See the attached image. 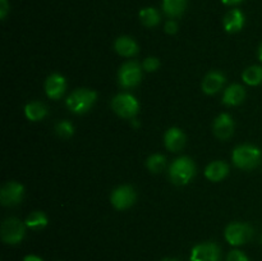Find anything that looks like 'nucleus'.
Here are the masks:
<instances>
[{"label":"nucleus","mask_w":262,"mask_h":261,"mask_svg":"<svg viewBox=\"0 0 262 261\" xmlns=\"http://www.w3.org/2000/svg\"><path fill=\"white\" fill-rule=\"evenodd\" d=\"M232 159L235 166L250 170L260 165L262 151L253 145H241L233 150Z\"/></svg>","instance_id":"obj_1"},{"label":"nucleus","mask_w":262,"mask_h":261,"mask_svg":"<svg viewBox=\"0 0 262 261\" xmlns=\"http://www.w3.org/2000/svg\"><path fill=\"white\" fill-rule=\"evenodd\" d=\"M96 100V91L90 89H78L67 97L66 105L74 114H84L94 106Z\"/></svg>","instance_id":"obj_2"},{"label":"nucleus","mask_w":262,"mask_h":261,"mask_svg":"<svg viewBox=\"0 0 262 261\" xmlns=\"http://www.w3.org/2000/svg\"><path fill=\"white\" fill-rule=\"evenodd\" d=\"M194 173H196V166H194L193 160L188 156H181V158L176 159L169 169L171 182L178 186H184V184L189 183L194 177Z\"/></svg>","instance_id":"obj_3"},{"label":"nucleus","mask_w":262,"mask_h":261,"mask_svg":"<svg viewBox=\"0 0 262 261\" xmlns=\"http://www.w3.org/2000/svg\"><path fill=\"white\" fill-rule=\"evenodd\" d=\"M112 107L119 117L133 119L140 112V102L133 95L119 94L112 100Z\"/></svg>","instance_id":"obj_4"},{"label":"nucleus","mask_w":262,"mask_h":261,"mask_svg":"<svg viewBox=\"0 0 262 261\" xmlns=\"http://www.w3.org/2000/svg\"><path fill=\"white\" fill-rule=\"evenodd\" d=\"M2 240L8 245H17L25 238L26 223L17 217H7L2 224Z\"/></svg>","instance_id":"obj_5"},{"label":"nucleus","mask_w":262,"mask_h":261,"mask_svg":"<svg viewBox=\"0 0 262 261\" xmlns=\"http://www.w3.org/2000/svg\"><path fill=\"white\" fill-rule=\"evenodd\" d=\"M118 79H119L120 86L124 89L136 87L142 79V67L137 61H127L120 67L118 72Z\"/></svg>","instance_id":"obj_6"},{"label":"nucleus","mask_w":262,"mask_h":261,"mask_svg":"<svg viewBox=\"0 0 262 261\" xmlns=\"http://www.w3.org/2000/svg\"><path fill=\"white\" fill-rule=\"evenodd\" d=\"M253 229L247 223H230L225 229V238L232 246H242L252 238Z\"/></svg>","instance_id":"obj_7"},{"label":"nucleus","mask_w":262,"mask_h":261,"mask_svg":"<svg viewBox=\"0 0 262 261\" xmlns=\"http://www.w3.org/2000/svg\"><path fill=\"white\" fill-rule=\"evenodd\" d=\"M23 196H25V187L15 181L7 182L0 189V202L3 206H17L22 202Z\"/></svg>","instance_id":"obj_8"},{"label":"nucleus","mask_w":262,"mask_h":261,"mask_svg":"<svg viewBox=\"0 0 262 261\" xmlns=\"http://www.w3.org/2000/svg\"><path fill=\"white\" fill-rule=\"evenodd\" d=\"M137 200V193L130 186H119L112 192L110 202L117 210H127L133 206Z\"/></svg>","instance_id":"obj_9"},{"label":"nucleus","mask_w":262,"mask_h":261,"mask_svg":"<svg viewBox=\"0 0 262 261\" xmlns=\"http://www.w3.org/2000/svg\"><path fill=\"white\" fill-rule=\"evenodd\" d=\"M189 261H222V250L214 242H205L192 248Z\"/></svg>","instance_id":"obj_10"},{"label":"nucleus","mask_w":262,"mask_h":261,"mask_svg":"<svg viewBox=\"0 0 262 261\" xmlns=\"http://www.w3.org/2000/svg\"><path fill=\"white\" fill-rule=\"evenodd\" d=\"M67 90V81L61 74L53 73L46 78L45 92L49 99L59 100Z\"/></svg>","instance_id":"obj_11"},{"label":"nucleus","mask_w":262,"mask_h":261,"mask_svg":"<svg viewBox=\"0 0 262 261\" xmlns=\"http://www.w3.org/2000/svg\"><path fill=\"white\" fill-rule=\"evenodd\" d=\"M234 120L227 113L220 114L216 119L214 120L212 124V129H214V135L216 136L219 140H228L234 133Z\"/></svg>","instance_id":"obj_12"},{"label":"nucleus","mask_w":262,"mask_h":261,"mask_svg":"<svg viewBox=\"0 0 262 261\" xmlns=\"http://www.w3.org/2000/svg\"><path fill=\"white\" fill-rule=\"evenodd\" d=\"M186 135L183 130L178 127L169 128L164 136V143L165 147L171 153H178L186 146Z\"/></svg>","instance_id":"obj_13"},{"label":"nucleus","mask_w":262,"mask_h":261,"mask_svg":"<svg viewBox=\"0 0 262 261\" xmlns=\"http://www.w3.org/2000/svg\"><path fill=\"white\" fill-rule=\"evenodd\" d=\"M225 76L219 71H211L205 76L202 81V91L206 95H214L223 89L225 83Z\"/></svg>","instance_id":"obj_14"},{"label":"nucleus","mask_w":262,"mask_h":261,"mask_svg":"<svg viewBox=\"0 0 262 261\" xmlns=\"http://www.w3.org/2000/svg\"><path fill=\"white\" fill-rule=\"evenodd\" d=\"M223 23H224V28L227 32H239L245 26V14L242 13V10L232 9L225 14Z\"/></svg>","instance_id":"obj_15"},{"label":"nucleus","mask_w":262,"mask_h":261,"mask_svg":"<svg viewBox=\"0 0 262 261\" xmlns=\"http://www.w3.org/2000/svg\"><path fill=\"white\" fill-rule=\"evenodd\" d=\"M246 99V90L242 84H230L224 92L223 96V104L228 105V106H237V105L242 104L243 100Z\"/></svg>","instance_id":"obj_16"},{"label":"nucleus","mask_w":262,"mask_h":261,"mask_svg":"<svg viewBox=\"0 0 262 261\" xmlns=\"http://www.w3.org/2000/svg\"><path fill=\"white\" fill-rule=\"evenodd\" d=\"M114 49L119 55L125 58H132L138 53V45L129 36H120L115 40Z\"/></svg>","instance_id":"obj_17"},{"label":"nucleus","mask_w":262,"mask_h":261,"mask_svg":"<svg viewBox=\"0 0 262 261\" xmlns=\"http://www.w3.org/2000/svg\"><path fill=\"white\" fill-rule=\"evenodd\" d=\"M229 173V165L222 160L212 161L207 165L205 170V176L211 182H220L225 178Z\"/></svg>","instance_id":"obj_18"},{"label":"nucleus","mask_w":262,"mask_h":261,"mask_svg":"<svg viewBox=\"0 0 262 261\" xmlns=\"http://www.w3.org/2000/svg\"><path fill=\"white\" fill-rule=\"evenodd\" d=\"M25 115L31 122L42 120L48 115V106L41 101L28 102L25 106Z\"/></svg>","instance_id":"obj_19"},{"label":"nucleus","mask_w":262,"mask_h":261,"mask_svg":"<svg viewBox=\"0 0 262 261\" xmlns=\"http://www.w3.org/2000/svg\"><path fill=\"white\" fill-rule=\"evenodd\" d=\"M187 8V0H163V10L168 17H181Z\"/></svg>","instance_id":"obj_20"},{"label":"nucleus","mask_w":262,"mask_h":261,"mask_svg":"<svg viewBox=\"0 0 262 261\" xmlns=\"http://www.w3.org/2000/svg\"><path fill=\"white\" fill-rule=\"evenodd\" d=\"M140 19L141 23L146 27H156L160 23L161 17L160 13L155 9V8H145V9L140 10Z\"/></svg>","instance_id":"obj_21"},{"label":"nucleus","mask_w":262,"mask_h":261,"mask_svg":"<svg viewBox=\"0 0 262 261\" xmlns=\"http://www.w3.org/2000/svg\"><path fill=\"white\" fill-rule=\"evenodd\" d=\"M26 227L32 230H41L48 225L49 220L45 212L42 211H33L26 219Z\"/></svg>","instance_id":"obj_22"},{"label":"nucleus","mask_w":262,"mask_h":261,"mask_svg":"<svg viewBox=\"0 0 262 261\" xmlns=\"http://www.w3.org/2000/svg\"><path fill=\"white\" fill-rule=\"evenodd\" d=\"M242 79L250 86H258L262 83V67L251 66L243 72Z\"/></svg>","instance_id":"obj_23"},{"label":"nucleus","mask_w":262,"mask_h":261,"mask_svg":"<svg viewBox=\"0 0 262 261\" xmlns=\"http://www.w3.org/2000/svg\"><path fill=\"white\" fill-rule=\"evenodd\" d=\"M166 165V158L161 154H154L146 160V166L151 173L159 174L164 170Z\"/></svg>","instance_id":"obj_24"},{"label":"nucleus","mask_w":262,"mask_h":261,"mask_svg":"<svg viewBox=\"0 0 262 261\" xmlns=\"http://www.w3.org/2000/svg\"><path fill=\"white\" fill-rule=\"evenodd\" d=\"M55 132L59 137L61 138H69L73 136L74 133V125L72 124L69 120H61V122L56 123Z\"/></svg>","instance_id":"obj_25"},{"label":"nucleus","mask_w":262,"mask_h":261,"mask_svg":"<svg viewBox=\"0 0 262 261\" xmlns=\"http://www.w3.org/2000/svg\"><path fill=\"white\" fill-rule=\"evenodd\" d=\"M159 67H160V60L156 56H148V58L145 59V61L142 64L143 71L148 72V73L156 72L159 69Z\"/></svg>","instance_id":"obj_26"},{"label":"nucleus","mask_w":262,"mask_h":261,"mask_svg":"<svg viewBox=\"0 0 262 261\" xmlns=\"http://www.w3.org/2000/svg\"><path fill=\"white\" fill-rule=\"evenodd\" d=\"M227 261H250L247 256L239 250H233L228 253Z\"/></svg>","instance_id":"obj_27"},{"label":"nucleus","mask_w":262,"mask_h":261,"mask_svg":"<svg viewBox=\"0 0 262 261\" xmlns=\"http://www.w3.org/2000/svg\"><path fill=\"white\" fill-rule=\"evenodd\" d=\"M165 32L169 35H174V33L178 32V23L176 20L170 19L165 23Z\"/></svg>","instance_id":"obj_28"},{"label":"nucleus","mask_w":262,"mask_h":261,"mask_svg":"<svg viewBox=\"0 0 262 261\" xmlns=\"http://www.w3.org/2000/svg\"><path fill=\"white\" fill-rule=\"evenodd\" d=\"M8 12H9V3H8V0H0V18L3 20L7 17Z\"/></svg>","instance_id":"obj_29"},{"label":"nucleus","mask_w":262,"mask_h":261,"mask_svg":"<svg viewBox=\"0 0 262 261\" xmlns=\"http://www.w3.org/2000/svg\"><path fill=\"white\" fill-rule=\"evenodd\" d=\"M23 261H43V260L41 257H38V256H36V255H28V256H26L25 258H23Z\"/></svg>","instance_id":"obj_30"},{"label":"nucleus","mask_w":262,"mask_h":261,"mask_svg":"<svg viewBox=\"0 0 262 261\" xmlns=\"http://www.w3.org/2000/svg\"><path fill=\"white\" fill-rule=\"evenodd\" d=\"M222 2L223 4L225 5H237V4H241L243 0H222Z\"/></svg>","instance_id":"obj_31"},{"label":"nucleus","mask_w":262,"mask_h":261,"mask_svg":"<svg viewBox=\"0 0 262 261\" xmlns=\"http://www.w3.org/2000/svg\"><path fill=\"white\" fill-rule=\"evenodd\" d=\"M258 59L262 61V44L260 45V49H258Z\"/></svg>","instance_id":"obj_32"},{"label":"nucleus","mask_w":262,"mask_h":261,"mask_svg":"<svg viewBox=\"0 0 262 261\" xmlns=\"http://www.w3.org/2000/svg\"><path fill=\"white\" fill-rule=\"evenodd\" d=\"M163 261H179V260H177V258H165V260Z\"/></svg>","instance_id":"obj_33"}]
</instances>
